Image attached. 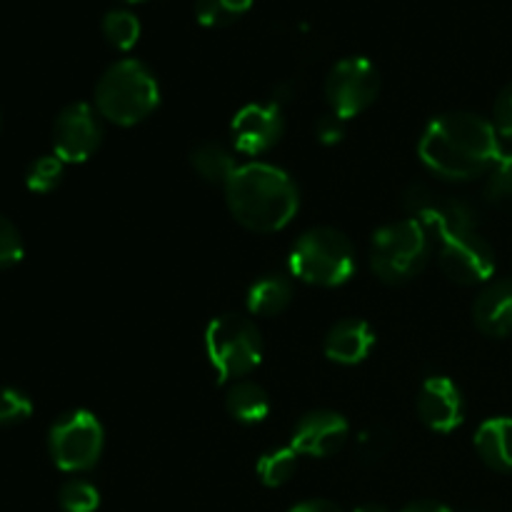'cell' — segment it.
I'll return each instance as SVG.
<instances>
[{
  "instance_id": "6da1fadb",
  "label": "cell",
  "mask_w": 512,
  "mask_h": 512,
  "mask_svg": "<svg viewBox=\"0 0 512 512\" xmlns=\"http://www.w3.org/2000/svg\"><path fill=\"white\" fill-rule=\"evenodd\" d=\"M418 155L430 173L465 183L488 175L503 150L490 120L458 110L430 120L420 138Z\"/></svg>"
},
{
  "instance_id": "7a4b0ae2",
  "label": "cell",
  "mask_w": 512,
  "mask_h": 512,
  "mask_svg": "<svg viewBox=\"0 0 512 512\" xmlns=\"http://www.w3.org/2000/svg\"><path fill=\"white\" fill-rule=\"evenodd\" d=\"M223 188L233 218L253 233H278L300 208L298 185L268 163L238 165Z\"/></svg>"
},
{
  "instance_id": "3957f363",
  "label": "cell",
  "mask_w": 512,
  "mask_h": 512,
  "mask_svg": "<svg viewBox=\"0 0 512 512\" xmlns=\"http://www.w3.org/2000/svg\"><path fill=\"white\" fill-rule=\"evenodd\" d=\"M160 85L140 60L125 58L110 65L95 85V108L108 123L138 125L158 108Z\"/></svg>"
},
{
  "instance_id": "277c9868",
  "label": "cell",
  "mask_w": 512,
  "mask_h": 512,
  "mask_svg": "<svg viewBox=\"0 0 512 512\" xmlns=\"http://www.w3.org/2000/svg\"><path fill=\"white\" fill-rule=\"evenodd\" d=\"M430 255L433 235L415 218L383 225L370 240V268L388 285H403L418 278Z\"/></svg>"
},
{
  "instance_id": "5b68a950",
  "label": "cell",
  "mask_w": 512,
  "mask_h": 512,
  "mask_svg": "<svg viewBox=\"0 0 512 512\" xmlns=\"http://www.w3.org/2000/svg\"><path fill=\"white\" fill-rule=\"evenodd\" d=\"M290 273L308 285L338 288L355 273V248L345 233L335 228H313L295 240L288 255Z\"/></svg>"
},
{
  "instance_id": "8992f818",
  "label": "cell",
  "mask_w": 512,
  "mask_h": 512,
  "mask_svg": "<svg viewBox=\"0 0 512 512\" xmlns=\"http://www.w3.org/2000/svg\"><path fill=\"white\" fill-rule=\"evenodd\" d=\"M205 353L220 380H243L263 363V335L243 315H220L205 330Z\"/></svg>"
},
{
  "instance_id": "52a82bcc",
  "label": "cell",
  "mask_w": 512,
  "mask_h": 512,
  "mask_svg": "<svg viewBox=\"0 0 512 512\" xmlns=\"http://www.w3.org/2000/svg\"><path fill=\"white\" fill-rule=\"evenodd\" d=\"M438 263L445 278L458 285L488 283L495 275V253L488 240L475 230V223L435 230Z\"/></svg>"
},
{
  "instance_id": "ba28073f",
  "label": "cell",
  "mask_w": 512,
  "mask_h": 512,
  "mask_svg": "<svg viewBox=\"0 0 512 512\" xmlns=\"http://www.w3.org/2000/svg\"><path fill=\"white\" fill-rule=\"evenodd\" d=\"M105 433L100 420L88 410H75L50 428V458L65 473L90 470L103 455Z\"/></svg>"
},
{
  "instance_id": "9c48e42d",
  "label": "cell",
  "mask_w": 512,
  "mask_h": 512,
  "mask_svg": "<svg viewBox=\"0 0 512 512\" xmlns=\"http://www.w3.org/2000/svg\"><path fill=\"white\" fill-rule=\"evenodd\" d=\"M380 93V73L373 60L350 55L338 60L325 78V100L330 113L340 120L358 118L375 103Z\"/></svg>"
},
{
  "instance_id": "30bf717a",
  "label": "cell",
  "mask_w": 512,
  "mask_h": 512,
  "mask_svg": "<svg viewBox=\"0 0 512 512\" xmlns=\"http://www.w3.org/2000/svg\"><path fill=\"white\" fill-rule=\"evenodd\" d=\"M103 140V128L88 103H70L55 118L53 125V155L63 163H85L93 158Z\"/></svg>"
},
{
  "instance_id": "8fae6325",
  "label": "cell",
  "mask_w": 512,
  "mask_h": 512,
  "mask_svg": "<svg viewBox=\"0 0 512 512\" xmlns=\"http://www.w3.org/2000/svg\"><path fill=\"white\" fill-rule=\"evenodd\" d=\"M283 108L278 103H250L235 113L230 138L245 155H263L283 138Z\"/></svg>"
},
{
  "instance_id": "7c38bea8",
  "label": "cell",
  "mask_w": 512,
  "mask_h": 512,
  "mask_svg": "<svg viewBox=\"0 0 512 512\" xmlns=\"http://www.w3.org/2000/svg\"><path fill=\"white\" fill-rule=\"evenodd\" d=\"M350 438V425L335 410H310L298 420L290 445L308 458H330Z\"/></svg>"
},
{
  "instance_id": "4fadbf2b",
  "label": "cell",
  "mask_w": 512,
  "mask_h": 512,
  "mask_svg": "<svg viewBox=\"0 0 512 512\" xmlns=\"http://www.w3.org/2000/svg\"><path fill=\"white\" fill-rule=\"evenodd\" d=\"M418 415L433 433H453L465 420L463 393L450 378L433 375L420 385Z\"/></svg>"
},
{
  "instance_id": "5bb4252c",
  "label": "cell",
  "mask_w": 512,
  "mask_h": 512,
  "mask_svg": "<svg viewBox=\"0 0 512 512\" xmlns=\"http://www.w3.org/2000/svg\"><path fill=\"white\" fill-rule=\"evenodd\" d=\"M473 320L488 338L512 335V278L490 280L473 303Z\"/></svg>"
},
{
  "instance_id": "9a60e30c",
  "label": "cell",
  "mask_w": 512,
  "mask_h": 512,
  "mask_svg": "<svg viewBox=\"0 0 512 512\" xmlns=\"http://www.w3.org/2000/svg\"><path fill=\"white\" fill-rule=\"evenodd\" d=\"M375 330L370 323L358 318H348L335 323L323 340L325 358L338 365H358L373 353Z\"/></svg>"
},
{
  "instance_id": "2e32d148",
  "label": "cell",
  "mask_w": 512,
  "mask_h": 512,
  "mask_svg": "<svg viewBox=\"0 0 512 512\" xmlns=\"http://www.w3.org/2000/svg\"><path fill=\"white\" fill-rule=\"evenodd\" d=\"M475 450L488 468L512 473V418H490L475 433Z\"/></svg>"
},
{
  "instance_id": "e0dca14e",
  "label": "cell",
  "mask_w": 512,
  "mask_h": 512,
  "mask_svg": "<svg viewBox=\"0 0 512 512\" xmlns=\"http://www.w3.org/2000/svg\"><path fill=\"white\" fill-rule=\"evenodd\" d=\"M225 410L243 425L263 423L270 413V398L263 385L253 380H235L225 395Z\"/></svg>"
},
{
  "instance_id": "ac0fdd59",
  "label": "cell",
  "mask_w": 512,
  "mask_h": 512,
  "mask_svg": "<svg viewBox=\"0 0 512 512\" xmlns=\"http://www.w3.org/2000/svg\"><path fill=\"white\" fill-rule=\"evenodd\" d=\"M290 303H293V285L283 275H265L248 290L250 315L275 318V315L285 313Z\"/></svg>"
},
{
  "instance_id": "d6986e66",
  "label": "cell",
  "mask_w": 512,
  "mask_h": 512,
  "mask_svg": "<svg viewBox=\"0 0 512 512\" xmlns=\"http://www.w3.org/2000/svg\"><path fill=\"white\" fill-rule=\"evenodd\" d=\"M190 165L210 185H225L230 180V175L235 173V168H238L233 153L220 143L198 145L190 153Z\"/></svg>"
},
{
  "instance_id": "ffe728a7",
  "label": "cell",
  "mask_w": 512,
  "mask_h": 512,
  "mask_svg": "<svg viewBox=\"0 0 512 512\" xmlns=\"http://www.w3.org/2000/svg\"><path fill=\"white\" fill-rule=\"evenodd\" d=\"M300 453L293 445H285V448L268 450L265 455H260L258 465H255V473H258L260 483L265 488H283L285 483L293 480V475L298 473Z\"/></svg>"
},
{
  "instance_id": "44dd1931",
  "label": "cell",
  "mask_w": 512,
  "mask_h": 512,
  "mask_svg": "<svg viewBox=\"0 0 512 512\" xmlns=\"http://www.w3.org/2000/svg\"><path fill=\"white\" fill-rule=\"evenodd\" d=\"M253 0H195V18L208 28H225L250 10Z\"/></svg>"
},
{
  "instance_id": "7402d4cb",
  "label": "cell",
  "mask_w": 512,
  "mask_h": 512,
  "mask_svg": "<svg viewBox=\"0 0 512 512\" xmlns=\"http://www.w3.org/2000/svg\"><path fill=\"white\" fill-rule=\"evenodd\" d=\"M103 35L113 48L130 50L140 38V20L130 10H110L103 18Z\"/></svg>"
},
{
  "instance_id": "603a6c76",
  "label": "cell",
  "mask_w": 512,
  "mask_h": 512,
  "mask_svg": "<svg viewBox=\"0 0 512 512\" xmlns=\"http://www.w3.org/2000/svg\"><path fill=\"white\" fill-rule=\"evenodd\" d=\"M63 160L58 155H43V158L35 160L28 168L25 175V185H28L33 193H50L60 185L63 180Z\"/></svg>"
},
{
  "instance_id": "cb8c5ba5",
  "label": "cell",
  "mask_w": 512,
  "mask_h": 512,
  "mask_svg": "<svg viewBox=\"0 0 512 512\" xmlns=\"http://www.w3.org/2000/svg\"><path fill=\"white\" fill-rule=\"evenodd\" d=\"M58 503L63 512H95L100 505V493L85 480H70L60 488Z\"/></svg>"
},
{
  "instance_id": "d4e9b609",
  "label": "cell",
  "mask_w": 512,
  "mask_h": 512,
  "mask_svg": "<svg viewBox=\"0 0 512 512\" xmlns=\"http://www.w3.org/2000/svg\"><path fill=\"white\" fill-rule=\"evenodd\" d=\"M485 195L493 203H500V200L512 198V153L500 155L498 163L488 170L485 175Z\"/></svg>"
},
{
  "instance_id": "484cf974",
  "label": "cell",
  "mask_w": 512,
  "mask_h": 512,
  "mask_svg": "<svg viewBox=\"0 0 512 512\" xmlns=\"http://www.w3.org/2000/svg\"><path fill=\"white\" fill-rule=\"evenodd\" d=\"M33 415V403L15 388H0V425L23 423Z\"/></svg>"
},
{
  "instance_id": "4316f807",
  "label": "cell",
  "mask_w": 512,
  "mask_h": 512,
  "mask_svg": "<svg viewBox=\"0 0 512 512\" xmlns=\"http://www.w3.org/2000/svg\"><path fill=\"white\" fill-rule=\"evenodd\" d=\"M25 245L20 230L0 215V268H13L23 260Z\"/></svg>"
},
{
  "instance_id": "83f0119b",
  "label": "cell",
  "mask_w": 512,
  "mask_h": 512,
  "mask_svg": "<svg viewBox=\"0 0 512 512\" xmlns=\"http://www.w3.org/2000/svg\"><path fill=\"white\" fill-rule=\"evenodd\" d=\"M493 128L500 138L512 140V83L500 90L493 105Z\"/></svg>"
},
{
  "instance_id": "f1b7e54d",
  "label": "cell",
  "mask_w": 512,
  "mask_h": 512,
  "mask_svg": "<svg viewBox=\"0 0 512 512\" xmlns=\"http://www.w3.org/2000/svg\"><path fill=\"white\" fill-rule=\"evenodd\" d=\"M315 135H318V140L323 145L340 143L345 135V120H340L338 115L333 113L323 115V118H318V123H315Z\"/></svg>"
},
{
  "instance_id": "f546056e",
  "label": "cell",
  "mask_w": 512,
  "mask_h": 512,
  "mask_svg": "<svg viewBox=\"0 0 512 512\" xmlns=\"http://www.w3.org/2000/svg\"><path fill=\"white\" fill-rule=\"evenodd\" d=\"M290 512H343V508H338L330 500H305V503L295 505Z\"/></svg>"
},
{
  "instance_id": "4dcf8cb0",
  "label": "cell",
  "mask_w": 512,
  "mask_h": 512,
  "mask_svg": "<svg viewBox=\"0 0 512 512\" xmlns=\"http://www.w3.org/2000/svg\"><path fill=\"white\" fill-rule=\"evenodd\" d=\"M400 512H453V510L443 503H435V500H418V503H410L408 508H403Z\"/></svg>"
},
{
  "instance_id": "1f68e13d",
  "label": "cell",
  "mask_w": 512,
  "mask_h": 512,
  "mask_svg": "<svg viewBox=\"0 0 512 512\" xmlns=\"http://www.w3.org/2000/svg\"><path fill=\"white\" fill-rule=\"evenodd\" d=\"M353 512H388V510H385L383 505H373V503H370V505H360V508H355Z\"/></svg>"
},
{
  "instance_id": "d6a6232c",
  "label": "cell",
  "mask_w": 512,
  "mask_h": 512,
  "mask_svg": "<svg viewBox=\"0 0 512 512\" xmlns=\"http://www.w3.org/2000/svg\"><path fill=\"white\" fill-rule=\"evenodd\" d=\"M128 3H140V0H128Z\"/></svg>"
}]
</instances>
